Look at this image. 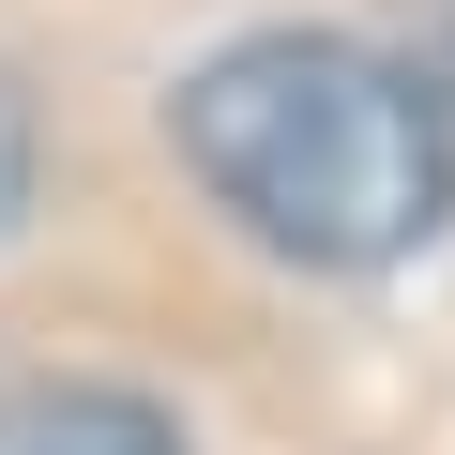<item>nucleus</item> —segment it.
Listing matches in <instances>:
<instances>
[{"label": "nucleus", "mask_w": 455, "mask_h": 455, "mask_svg": "<svg viewBox=\"0 0 455 455\" xmlns=\"http://www.w3.org/2000/svg\"><path fill=\"white\" fill-rule=\"evenodd\" d=\"M182 167L274 259H319V274H379V259L440 243V212H455L440 92L410 61H379V46H334V31H259V46L197 61Z\"/></svg>", "instance_id": "nucleus-1"}, {"label": "nucleus", "mask_w": 455, "mask_h": 455, "mask_svg": "<svg viewBox=\"0 0 455 455\" xmlns=\"http://www.w3.org/2000/svg\"><path fill=\"white\" fill-rule=\"evenodd\" d=\"M395 31H410V76H425L440 122H455V0H395Z\"/></svg>", "instance_id": "nucleus-3"}, {"label": "nucleus", "mask_w": 455, "mask_h": 455, "mask_svg": "<svg viewBox=\"0 0 455 455\" xmlns=\"http://www.w3.org/2000/svg\"><path fill=\"white\" fill-rule=\"evenodd\" d=\"M0 455H182V425L122 379H16L0 395Z\"/></svg>", "instance_id": "nucleus-2"}, {"label": "nucleus", "mask_w": 455, "mask_h": 455, "mask_svg": "<svg viewBox=\"0 0 455 455\" xmlns=\"http://www.w3.org/2000/svg\"><path fill=\"white\" fill-rule=\"evenodd\" d=\"M16 212H31V92L0 76V228H16Z\"/></svg>", "instance_id": "nucleus-4"}]
</instances>
